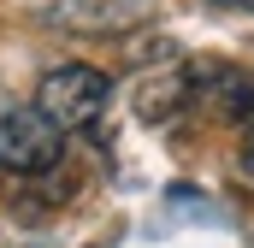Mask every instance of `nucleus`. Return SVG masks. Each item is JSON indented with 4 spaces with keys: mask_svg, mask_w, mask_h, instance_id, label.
<instances>
[{
    "mask_svg": "<svg viewBox=\"0 0 254 248\" xmlns=\"http://www.w3.org/2000/svg\"><path fill=\"white\" fill-rule=\"evenodd\" d=\"M42 18L77 36H125L148 18V0H48Z\"/></svg>",
    "mask_w": 254,
    "mask_h": 248,
    "instance_id": "3",
    "label": "nucleus"
},
{
    "mask_svg": "<svg viewBox=\"0 0 254 248\" xmlns=\"http://www.w3.org/2000/svg\"><path fill=\"white\" fill-rule=\"evenodd\" d=\"M213 6H231V12H254V0H213Z\"/></svg>",
    "mask_w": 254,
    "mask_h": 248,
    "instance_id": "4",
    "label": "nucleus"
},
{
    "mask_svg": "<svg viewBox=\"0 0 254 248\" xmlns=\"http://www.w3.org/2000/svg\"><path fill=\"white\" fill-rule=\"evenodd\" d=\"M107 101H113V77L107 71H95V65H54L48 77H42V89H36V107L48 113V124L60 130V136H77V130H95L101 113H107Z\"/></svg>",
    "mask_w": 254,
    "mask_h": 248,
    "instance_id": "2",
    "label": "nucleus"
},
{
    "mask_svg": "<svg viewBox=\"0 0 254 248\" xmlns=\"http://www.w3.org/2000/svg\"><path fill=\"white\" fill-rule=\"evenodd\" d=\"M243 142H249V160H254V113H249V130H243Z\"/></svg>",
    "mask_w": 254,
    "mask_h": 248,
    "instance_id": "5",
    "label": "nucleus"
},
{
    "mask_svg": "<svg viewBox=\"0 0 254 248\" xmlns=\"http://www.w3.org/2000/svg\"><path fill=\"white\" fill-rule=\"evenodd\" d=\"M65 136L48 124L36 101H18L12 89H0V172L12 178H42L60 166Z\"/></svg>",
    "mask_w": 254,
    "mask_h": 248,
    "instance_id": "1",
    "label": "nucleus"
}]
</instances>
